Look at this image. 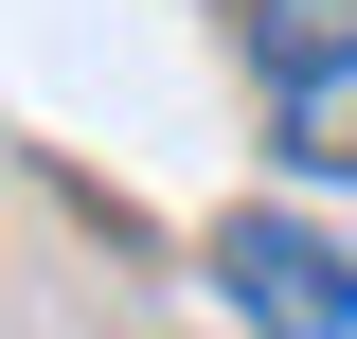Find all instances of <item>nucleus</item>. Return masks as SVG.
<instances>
[{
  "label": "nucleus",
  "instance_id": "f257e3e1",
  "mask_svg": "<svg viewBox=\"0 0 357 339\" xmlns=\"http://www.w3.org/2000/svg\"><path fill=\"white\" fill-rule=\"evenodd\" d=\"M232 36H250L268 143L304 179H357V0H232Z\"/></svg>",
  "mask_w": 357,
  "mask_h": 339
},
{
  "label": "nucleus",
  "instance_id": "f03ea898",
  "mask_svg": "<svg viewBox=\"0 0 357 339\" xmlns=\"http://www.w3.org/2000/svg\"><path fill=\"white\" fill-rule=\"evenodd\" d=\"M215 303L250 339H357V250L321 232V214H215Z\"/></svg>",
  "mask_w": 357,
  "mask_h": 339
}]
</instances>
